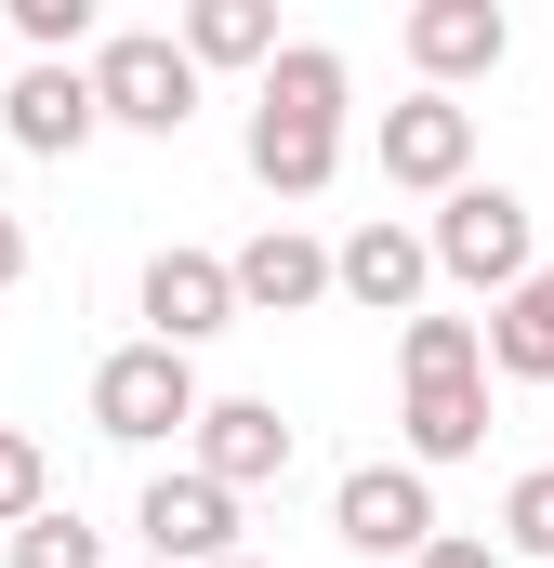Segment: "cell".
I'll list each match as a JSON object with an SVG mask.
<instances>
[{
    "instance_id": "cell-24",
    "label": "cell",
    "mask_w": 554,
    "mask_h": 568,
    "mask_svg": "<svg viewBox=\"0 0 554 568\" xmlns=\"http://www.w3.org/2000/svg\"><path fill=\"white\" fill-rule=\"evenodd\" d=\"M133 568H158V556H133Z\"/></svg>"
},
{
    "instance_id": "cell-7",
    "label": "cell",
    "mask_w": 554,
    "mask_h": 568,
    "mask_svg": "<svg viewBox=\"0 0 554 568\" xmlns=\"http://www.w3.org/2000/svg\"><path fill=\"white\" fill-rule=\"evenodd\" d=\"M330 291H343L357 317H397V331H410L422 291H435V239H422V225H397V212H370L357 239H330Z\"/></svg>"
},
{
    "instance_id": "cell-9",
    "label": "cell",
    "mask_w": 554,
    "mask_h": 568,
    "mask_svg": "<svg viewBox=\"0 0 554 568\" xmlns=\"http://www.w3.org/2000/svg\"><path fill=\"white\" fill-rule=\"evenodd\" d=\"M133 304H145V344L198 357L212 331H238V265H225V252H145Z\"/></svg>"
},
{
    "instance_id": "cell-15",
    "label": "cell",
    "mask_w": 554,
    "mask_h": 568,
    "mask_svg": "<svg viewBox=\"0 0 554 568\" xmlns=\"http://www.w3.org/2000/svg\"><path fill=\"white\" fill-rule=\"evenodd\" d=\"M172 40L198 53V80H212V67H277V53H290L265 0H185V27H172Z\"/></svg>"
},
{
    "instance_id": "cell-6",
    "label": "cell",
    "mask_w": 554,
    "mask_h": 568,
    "mask_svg": "<svg viewBox=\"0 0 554 568\" xmlns=\"http://www.w3.org/2000/svg\"><path fill=\"white\" fill-rule=\"evenodd\" d=\"M383 185L397 199H462L475 185V106L462 93H397L383 106Z\"/></svg>"
},
{
    "instance_id": "cell-14",
    "label": "cell",
    "mask_w": 554,
    "mask_h": 568,
    "mask_svg": "<svg viewBox=\"0 0 554 568\" xmlns=\"http://www.w3.org/2000/svg\"><path fill=\"white\" fill-rule=\"evenodd\" d=\"M397 436H410V463H422V476L475 463V449H489V371H435V384H410Z\"/></svg>"
},
{
    "instance_id": "cell-19",
    "label": "cell",
    "mask_w": 554,
    "mask_h": 568,
    "mask_svg": "<svg viewBox=\"0 0 554 568\" xmlns=\"http://www.w3.org/2000/svg\"><path fill=\"white\" fill-rule=\"evenodd\" d=\"M502 556H542L554 568V463H529V476L502 489Z\"/></svg>"
},
{
    "instance_id": "cell-18",
    "label": "cell",
    "mask_w": 554,
    "mask_h": 568,
    "mask_svg": "<svg viewBox=\"0 0 554 568\" xmlns=\"http://www.w3.org/2000/svg\"><path fill=\"white\" fill-rule=\"evenodd\" d=\"M27 516H53V449L27 424H0V529H27Z\"/></svg>"
},
{
    "instance_id": "cell-10",
    "label": "cell",
    "mask_w": 554,
    "mask_h": 568,
    "mask_svg": "<svg viewBox=\"0 0 554 568\" xmlns=\"http://www.w3.org/2000/svg\"><path fill=\"white\" fill-rule=\"evenodd\" d=\"M502 53H515V13H502V0H410V67H422V93L502 80Z\"/></svg>"
},
{
    "instance_id": "cell-22",
    "label": "cell",
    "mask_w": 554,
    "mask_h": 568,
    "mask_svg": "<svg viewBox=\"0 0 554 568\" xmlns=\"http://www.w3.org/2000/svg\"><path fill=\"white\" fill-rule=\"evenodd\" d=\"M27 278V225H13V212H0V291Z\"/></svg>"
},
{
    "instance_id": "cell-1",
    "label": "cell",
    "mask_w": 554,
    "mask_h": 568,
    "mask_svg": "<svg viewBox=\"0 0 554 568\" xmlns=\"http://www.w3.org/2000/svg\"><path fill=\"white\" fill-rule=\"evenodd\" d=\"M343 120H357V67L330 40H290L252 93V185L265 199H330L343 172Z\"/></svg>"
},
{
    "instance_id": "cell-21",
    "label": "cell",
    "mask_w": 554,
    "mask_h": 568,
    "mask_svg": "<svg viewBox=\"0 0 554 568\" xmlns=\"http://www.w3.org/2000/svg\"><path fill=\"white\" fill-rule=\"evenodd\" d=\"M422 568H502V542H475V529H435V556Z\"/></svg>"
},
{
    "instance_id": "cell-13",
    "label": "cell",
    "mask_w": 554,
    "mask_h": 568,
    "mask_svg": "<svg viewBox=\"0 0 554 568\" xmlns=\"http://www.w3.org/2000/svg\"><path fill=\"white\" fill-rule=\"evenodd\" d=\"M225 265H238V317H304V304H330V239H304V225L238 239Z\"/></svg>"
},
{
    "instance_id": "cell-4",
    "label": "cell",
    "mask_w": 554,
    "mask_h": 568,
    "mask_svg": "<svg viewBox=\"0 0 554 568\" xmlns=\"http://www.w3.org/2000/svg\"><path fill=\"white\" fill-rule=\"evenodd\" d=\"M93 93H106V133H185L198 120V53L172 27H106L93 40Z\"/></svg>"
},
{
    "instance_id": "cell-11",
    "label": "cell",
    "mask_w": 554,
    "mask_h": 568,
    "mask_svg": "<svg viewBox=\"0 0 554 568\" xmlns=\"http://www.w3.org/2000/svg\"><path fill=\"white\" fill-rule=\"evenodd\" d=\"M0 133L27 145V159H80V145L106 133V93H93V67H13V93H0Z\"/></svg>"
},
{
    "instance_id": "cell-23",
    "label": "cell",
    "mask_w": 554,
    "mask_h": 568,
    "mask_svg": "<svg viewBox=\"0 0 554 568\" xmlns=\"http://www.w3.org/2000/svg\"><path fill=\"white\" fill-rule=\"evenodd\" d=\"M225 568H277V556H225Z\"/></svg>"
},
{
    "instance_id": "cell-3",
    "label": "cell",
    "mask_w": 554,
    "mask_h": 568,
    "mask_svg": "<svg viewBox=\"0 0 554 568\" xmlns=\"http://www.w3.org/2000/svg\"><path fill=\"white\" fill-rule=\"evenodd\" d=\"M198 410H212L198 357H172V344H106V357H93V436L172 449V436H198Z\"/></svg>"
},
{
    "instance_id": "cell-2",
    "label": "cell",
    "mask_w": 554,
    "mask_h": 568,
    "mask_svg": "<svg viewBox=\"0 0 554 568\" xmlns=\"http://www.w3.org/2000/svg\"><path fill=\"white\" fill-rule=\"evenodd\" d=\"M435 278L489 291V304H515V291L542 278V212L515 199V185H462V199H435Z\"/></svg>"
},
{
    "instance_id": "cell-16",
    "label": "cell",
    "mask_w": 554,
    "mask_h": 568,
    "mask_svg": "<svg viewBox=\"0 0 554 568\" xmlns=\"http://www.w3.org/2000/svg\"><path fill=\"white\" fill-rule=\"evenodd\" d=\"M489 371H502V384H554V265L515 291V304H489Z\"/></svg>"
},
{
    "instance_id": "cell-5",
    "label": "cell",
    "mask_w": 554,
    "mask_h": 568,
    "mask_svg": "<svg viewBox=\"0 0 554 568\" xmlns=\"http://www.w3.org/2000/svg\"><path fill=\"white\" fill-rule=\"evenodd\" d=\"M330 529H343V556H435V476H422L410 449L397 463H357L343 489H330Z\"/></svg>"
},
{
    "instance_id": "cell-8",
    "label": "cell",
    "mask_w": 554,
    "mask_h": 568,
    "mask_svg": "<svg viewBox=\"0 0 554 568\" xmlns=\"http://www.w3.org/2000/svg\"><path fill=\"white\" fill-rule=\"evenodd\" d=\"M133 529H145V556H158V568H225V556H252V542H238V489H212L198 463L145 476Z\"/></svg>"
},
{
    "instance_id": "cell-20",
    "label": "cell",
    "mask_w": 554,
    "mask_h": 568,
    "mask_svg": "<svg viewBox=\"0 0 554 568\" xmlns=\"http://www.w3.org/2000/svg\"><path fill=\"white\" fill-rule=\"evenodd\" d=\"M13 568H106V542L53 503V516H27V529H13Z\"/></svg>"
},
{
    "instance_id": "cell-17",
    "label": "cell",
    "mask_w": 554,
    "mask_h": 568,
    "mask_svg": "<svg viewBox=\"0 0 554 568\" xmlns=\"http://www.w3.org/2000/svg\"><path fill=\"white\" fill-rule=\"evenodd\" d=\"M397 371H410V384H435V371H489V317H435V304H422L410 331H397Z\"/></svg>"
},
{
    "instance_id": "cell-12",
    "label": "cell",
    "mask_w": 554,
    "mask_h": 568,
    "mask_svg": "<svg viewBox=\"0 0 554 568\" xmlns=\"http://www.w3.org/2000/svg\"><path fill=\"white\" fill-rule=\"evenodd\" d=\"M198 476H212V489L290 476V410H277V397H212V410H198Z\"/></svg>"
}]
</instances>
